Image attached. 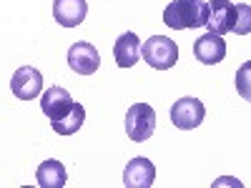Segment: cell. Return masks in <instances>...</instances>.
I'll return each instance as SVG.
<instances>
[{"label": "cell", "mask_w": 251, "mask_h": 188, "mask_svg": "<svg viewBox=\"0 0 251 188\" xmlns=\"http://www.w3.org/2000/svg\"><path fill=\"white\" fill-rule=\"evenodd\" d=\"M194 55L196 60H201L203 66H216L226 58V43L224 38L216 33H203L201 38L194 40Z\"/></svg>", "instance_id": "obj_9"}, {"label": "cell", "mask_w": 251, "mask_h": 188, "mask_svg": "<svg viewBox=\"0 0 251 188\" xmlns=\"http://www.w3.org/2000/svg\"><path fill=\"white\" fill-rule=\"evenodd\" d=\"M234 23H236V5L231 0H211L208 3V23H206L208 33L216 35L231 33Z\"/></svg>", "instance_id": "obj_6"}, {"label": "cell", "mask_w": 251, "mask_h": 188, "mask_svg": "<svg viewBox=\"0 0 251 188\" xmlns=\"http://www.w3.org/2000/svg\"><path fill=\"white\" fill-rule=\"evenodd\" d=\"M141 55H143V60L149 63L151 68L169 70V68L176 66V60H178V46L174 43L171 38H166V35H153V38H149L143 43Z\"/></svg>", "instance_id": "obj_2"}, {"label": "cell", "mask_w": 251, "mask_h": 188, "mask_svg": "<svg viewBox=\"0 0 251 188\" xmlns=\"http://www.w3.org/2000/svg\"><path fill=\"white\" fill-rule=\"evenodd\" d=\"M88 15L86 0H53V18L63 28H75L80 25Z\"/></svg>", "instance_id": "obj_11"}, {"label": "cell", "mask_w": 251, "mask_h": 188, "mask_svg": "<svg viewBox=\"0 0 251 188\" xmlns=\"http://www.w3.org/2000/svg\"><path fill=\"white\" fill-rule=\"evenodd\" d=\"M68 66L78 75H93L98 70V66H100V55H98V50L91 43L78 40V43H73L71 50H68Z\"/></svg>", "instance_id": "obj_5"}, {"label": "cell", "mask_w": 251, "mask_h": 188, "mask_svg": "<svg viewBox=\"0 0 251 188\" xmlns=\"http://www.w3.org/2000/svg\"><path fill=\"white\" fill-rule=\"evenodd\" d=\"M206 118V108L199 98H178L171 106V123L176 125L178 131H191L199 128Z\"/></svg>", "instance_id": "obj_4"}, {"label": "cell", "mask_w": 251, "mask_h": 188, "mask_svg": "<svg viewBox=\"0 0 251 188\" xmlns=\"http://www.w3.org/2000/svg\"><path fill=\"white\" fill-rule=\"evenodd\" d=\"M83 123H86V108H83L80 103H73L71 113L53 123V131L58 136H73V133H78L83 128Z\"/></svg>", "instance_id": "obj_14"}, {"label": "cell", "mask_w": 251, "mask_h": 188, "mask_svg": "<svg viewBox=\"0 0 251 188\" xmlns=\"http://www.w3.org/2000/svg\"><path fill=\"white\" fill-rule=\"evenodd\" d=\"M10 91L20 100H33L40 91H43V75H40L38 68H30V66L18 68L13 80H10Z\"/></svg>", "instance_id": "obj_7"}, {"label": "cell", "mask_w": 251, "mask_h": 188, "mask_svg": "<svg viewBox=\"0 0 251 188\" xmlns=\"http://www.w3.org/2000/svg\"><path fill=\"white\" fill-rule=\"evenodd\" d=\"M35 181H38L40 188H63L68 183V171H66V165H63L60 161L50 158V161H43L38 165Z\"/></svg>", "instance_id": "obj_13"}, {"label": "cell", "mask_w": 251, "mask_h": 188, "mask_svg": "<svg viewBox=\"0 0 251 188\" xmlns=\"http://www.w3.org/2000/svg\"><path fill=\"white\" fill-rule=\"evenodd\" d=\"M156 183V165L149 158H133L128 161L123 171V186L126 188H151Z\"/></svg>", "instance_id": "obj_10"}, {"label": "cell", "mask_w": 251, "mask_h": 188, "mask_svg": "<svg viewBox=\"0 0 251 188\" xmlns=\"http://www.w3.org/2000/svg\"><path fill=\"white\" fill-rule=\"evenodd\" d=\"M73 103H75V100L71 98V93H68L66 88L50 86V88L43 93V98H40V111L50 118V123H55V120H60L63 116L71 113Z\"/></svg>", "instance_id": "obj_8"}, {"label": "cell", "mask_w": 251, "mask_h": 188, "mask_svg": "<svg viewBox=\"0 0 251 188\" xmlns=\"http://www.w3.org/2000/svg\"><path fill=\"white\" fill-rule=\"evenodd\" d=\"M163 23L174 30L206 28L208 23V3L206 0H171L163 10Z\"/></svg>", "instance_id": "obj_1"}, {"label": "cell", "mask_w": 251, "mask_h": 188, "mask_svg": "<svg viewBox=\"0 0 251 188\" xmlns=\"http://www.w3.org/2000/svg\"><path fill=\"white\" fill-rule=\"evenodd\" d=\"M231 33H236V35L251 33V5L249 3H236V23H234Z\"/></svg>", "instance_id": "obj_15"}, {"label": "cell", "mask_w": 251, "mask_h": 188, "mask_svg": "<svg viewBox=\"0 0 251 188\" xmlns=\"http://www.w3.org/2000/svg\"><path fill=\"white\" fill-rule=\"evenodd\" d=\"M113 58L118 63V68H133L141 58V40L136 33H123L116 46H113Z\"/></svg>", "instance_id": "obj_12"}, {"label": "cell", "mask_w": 251, "mask_h": 188, "mask_svg": "<svg viewBox=\"0 0 251 188\" xmlns=\"http://www.w3.org/2000/svg\"><path fill=\"white\" fill-rule=\"evenodd\" d=\"M236 93L244 100H251V60H246L236 70Z\"/></svg>", "instance_id": "obj_16"}, {"label": "cell", "mask_w": 251, "mask_h": 188, "mask_svg": "<svg viewBox=\"0 0 251 188\" xmlns=\"http://www.w3.org/2000/svg\"><path fill=\"white\" fill-rule=\"evenodd\" d=\"M156 131V111L149 103H133L126 113V133L133 143L149 141Z\"/></svg>", "instance_id": "obj_3"}]
</instances>
